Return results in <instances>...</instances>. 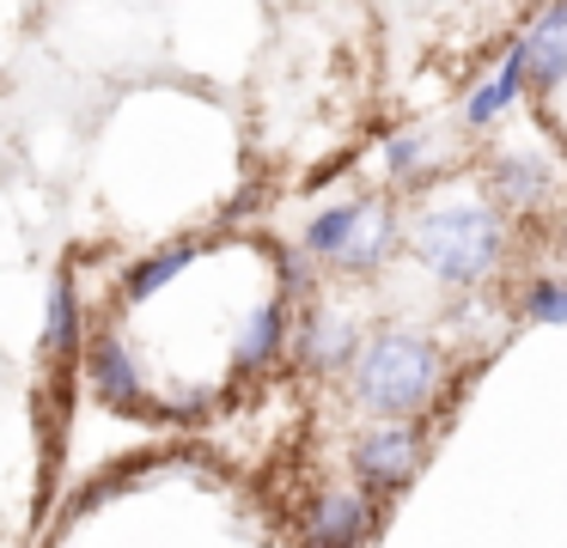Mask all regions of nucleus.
I'll return each instance as SVG.
<instances>
[{
  "mask_svg": "<svg viewBox=\"0 0 567 548\" xmlns=\"http://www.w3.org/2000/svg\"><path fill=\"white\" fill-rule=\"evenodd\" d=\"M43 348H50V360L62 365H74V353H80V299H74V275H55V287H50V311H43Z\"/></svg>",
  "mask_w": 567,
  "mask_h": 548,
  "instance_id": "12",
  "label": "nucleus"
},
{
  "mask_svg": "<svg viewBox=\"0 0 567 548\" xmlns=\"http://www.w3.org/2000/svg\"><path fill=\"white\" fill-rule=\"evenodd\" d=\"M275 262H281V275H287V292H311V268H306V256L299 250H275Z\"/></svg>",
  "mask_w": 567,
  "mask_h": 548,
  "instance_id": "17",
  "label": "nucleus"
},
{
  "mask_svg": "<svg viewBox=\"0 0 567 548\" xmlns=\"http://www.w3.org/2000/svg\"><path fill=\"white\" fill-rule=\"evenodd\" d=\"M372 207H379L372 195H354V201H330L323 214H311L306 256H311V262H323V268H336L348 250H354V238H360V226H367Z\"/></svg>",
  "mask_w": 567,
  "mask_h": 548,
  "instance_id": "6",
  "label": "nucleus"
},
{
  "mask_svg": "<svg viewBox=\"0 0 567 548\" xmlns=\"http://www.w3.org/2000/svg\"><path fill=\"white\" fill-rule=\"evenodd\" d=\"M409 250L445 287H482L506 250V226L488 201H440V207H421L415 214Z\"/></svg>",
  "mask_w": 567,
  "mask_h": 548,
  "instance_id": "2",
  "label": "nucleus"
},
{
  "mask_svg": "<svg viewBox=\"0 0 567 548\" xmlns=\"http://www.w3.org/2000/svg\"><path fill=\"white\" fill-rule=\"evenodd\" d=\"M518 311H525L530 323H567V280H530Z\"/></svg>",
  "mask_w": 567,
  "mask_h": 548,
  "instance_id": "15",
  "label": "nucleus"
},
{
  "mask_svg": "<svg viewBox=\"0 0 567 548\" xmlns=\"http://www.w3.org/2000/svg\"><path fill=\"white\" fill-rule=\"evenodd\" d=\"M525 49H530V85L555 92L567 80V7H543L525 31Z\"/></svg>",
  "mask_w": 567,
  "mask_h": 548,
  "instance_id": "8",
  "label": "nucleus"
},
{
  "mask_svg": "<svg viewBox=\"0 0 567 548\" xmlns=\"http://www.w3.org/2000/svg\"><path fill=\"white\" fill-rule=\"evenodd\" d=\"M421 158H427V134L403 128V134H391V141H384V165H391V177H409Z\"/></svg>",
  "mask_w": 567,
  "mask_h": 548,
  "instance_id": "16",
  "label": "nucleus"
},
{
  "mask_svg": "<svg viewBox=\"0 0 567 548\" xmlns=\"http://www.w3.org/2000/svg\"><path fill=\"white\" fill-rule=\"evenodd\" d=\"M445 360L427 335L415 329H379L354 360V396L360 409L384 414L391 426H409V414H421L440 396Z\"/></svg>",
  "mask_w": 567,
  "mask_h": 548,
  "instance_id": "1",
  "label": "nucleus"
},
{
  "mask_svg": "<svg viewBox=\"0 0 567 548\" xmlns=\"http://www.w3.org/2000/svg\"><path fill=\"white\" fill-rule=\"evenodd\" d=\"M281 348H287V304L269 299V304H257V311H250L245 341H238V365H269Z\"/></svg>",
  "mask_w": 567,
  "mask_h": 548,
  "instance_id": "13",
  "label": "nucleus"
},
{
  "mask_svg": "<svg viewBox=\"0 0 567 548\" xmlns=\"http://www.w3.org/2000/svg\"><path fill=\"white\" fill-rule=\"evenodd\" d=\"M530 85V49H525V37H518L513 49H506V61H501V73H494L482 92H470V104H464V122L470 128H488L501 110H513L518 104V92Z\"/></svg>",
  "mask_w": 567,
  "mask_h": 548,
  "instance_id": "9",
  "label": "nucleus"
},
{
  "mask_svg": "<svg viewBox=\"0 0 567 548\" xmlns=\"http://www.w3.org/2000/svg\"><path fill=\"white\" fill-rule=\"evenodd\" d=\"M360 348H367L360 329L336 311H311L306 323H299V360H306L311 372H342V365L360 360Z\"/></svg>",
  "mask_w": 567,
  "mask_h": 548,
  "instance_id": "7",
  "label": "nucleus"
},
{
  "mask_svg": "<svg viewBox=\"0 0 567 548\" xmlns=\"http://www.w3.org/2000/svg\"><path fill=\"white\" fill-rule=\"evenodd\" d=\"M421 463V426H372L354 445V475L379 494H403Z\"/></svg>",
  "mask_w": 567,
  "mask_h": 548,
  "instance_id": "3",
  "label": "nucleus"
},
{
  "mask_svg": "<svg viewBox=\"0 0 567 548\" xmlns=\"http://www.w3.org/2000/svg\"><path fill=\"white\" fill-rule=\"evenodd\" d=\"M196 256H202V238H184V244H165V250H153L147 262H135V268L123 275V304H147L153 292L172 287V280L184 275L189 262H196Z\"/></svg>",
  "mask_w": 567,
  "mask_h": 548,
  "instance_id": "11",
  "label": "nucleus"
},
{
  "mask_svg": "<svg viewBox=\"0 0 567 548\" xmlns=\"http://www.w3.org/2000/svg\"><path fill=\"white\" fill-rule=\"evenodd\" d=\"M488 189L501 195L506 207H537V201H549V189H555V170L543 165L537 153H501L494 158V170H488Z\"/></svg>",
  "mask_w": 567,
  "mask_h": 548,
  "instance_id": "10",
  "label": "nucleus"
},
{
  "mask_svg": "<svg viewBox=\"0 0 567 548\" xmlns=\"http://www.w3.org/2000/svg\"><path fill=\"white\" fill-rule=\"evenodd\" d=\"M86 378H92V390H99V402H111L116 414H153V402L141 396V372H135V360H128V341L123 335H92V348H86Z\"/></svg>",
  "mask_w": 567,
  "mask_h": 548,
  "instance_id": "4",
  "label": "nucleus"
},
{
  "mask_svg": "<svg viewBox=\"0 0 567 548\" xmlns=\"http://www.w3.org/2000/svg\"><path fill=\"white\" fill-rule=\"evenodd\" d=\"M391 244H396V231H391V207H372L367 214V226H360V238H354V250L336 262V275H372V268L391 256Z\"/></svg>",
  "mask_w": 567,
  "mask_h": 548,
  "instance_id": "14",
  "label": "nucleus"
},
{
  "mask_svg": "<svg viewBox=\"0 0 567 548\" xmlns=\"http://www.w3.org/2000/svg\"><path fill=\"white\" fill-rule=\"evenodd\" d=\"M372 536V506L360 494H318L306 511V542L311 548H360Z\"/></svg>",
  "mask_w": 567,
  "mask_h": 548,
  "instance_id": "5",
  "label": "nucleus"
}]
</instances>
